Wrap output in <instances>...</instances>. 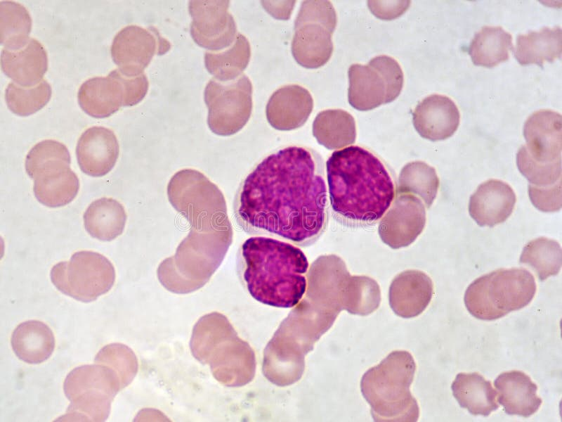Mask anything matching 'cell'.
Returning a JSON list of instances; mask_svg holds the SVG:
<instances>
[{
	"label": "cell",
	"instance_id": "cell-18",
	"mask_svg": "<svg viewBox=\"0 0 562 422\" xmlns=\"http://www.w3.org/2000/svg\"><path fill=\"white\" fill-rule=\"evenodd\" d=\"M516 200L515 193L509 184L490 179L480 184L471 196L469 212L479 226L492 227L509 218Z\"/></svg>",
	"mask_w": 562,
	"mask_h": 422
},
{
	"label": "cell",
	"instance_id": "cell-34",
	"mask_svg": "<svg viewBox=\"0 0 562 422\" xmlns=\"http://www.w3.org/2000/svg\"><path fill=\"white\" fill-rule=\"evenodd\" d=\"M397 193L419 196L426 207L434 201L439 187V178L436 170L422 161L407 163L401 170Z\"/></svg>",
	"mask_w": 562,
	"mask_h": 422
},
{
	"label": "cell",
	"instance_id": "cell-3",
	"mask_svg": "<svg viewBox=\"0 0 562 422\" xmlns=\"http://www.w3.org/2000/svg\"><path fill=\"white\" fill-rule=\"evenodd\" d=\"M243 277L250 295L272 307L297 305L306 290L308 261L297 246L266 236H252L242 245Z\"/></svg>",
	"mask_w": 562,
	"mask_h": 422
},
{
	"label": "cell",
	"instance_id": "cell-2",
	"mask_svg": "<svg viewBox=\"0 0 562 422\" xmlns=\"http://www.w3.org/2000/svg\"><path fill=\"white\" fill-rule=\"evenodd\" d=\"M326 172L334 217L346 226L376 224L396 198L393 172L364 147L350 146L333 152L326 162Z\"/></svg>",
	"mask_w": 562,
	"mask_h": 422
},
{
	"label": "cell",
	"instance_id": "cell-32",
	"mask_svg": "<svg viewBox=\"0 0 562 422\" xmlns=\"http://www.w3.org/2000/svg\"><path fill=\"white\" fill-rule=\"evenodd\" d=\"M32 18L28 11L19 3H0V37L4 48L11 50L25 46L30 39Z\"/></svg>",
	"mask_w": 562,
	"mask_h": 422
},
{
	"label": "cell",
	"instance_id": "cell-8",
	"mask_svg": "<svg viewBox=\"0 0 562 422\" xmlns=\"http://www.w3.org/2000/svg\"><path fill=\"white\" fill-rule=\"evenodd\" d=\"M336 15L330 1H304L294 22L292 53L306 68H318L328 62L333 52L332 35Z\"/></svg>",
	"mask_w": 562,
	"mask_h": 422
},
{
	"label": "cell",
	"instance_id": "cell-21",
	"mask_svg": "<svg viewBox=\"0 0 562 422\" xmlns=\"http://www.w3.org/2000/svg\"><path fill=\"white\" fill-rule=\"evenodd\" d=\"M77 97L81 109L98 118L109 117L122 106H126L125 91L119 69L112 70L107 77H93L84 82Z\"/></svg>",
	"mask_w": 562,
	"mask_h": 422
},
{
	"label": "cell",
	"instance_id": "cell-4",
	"mask_svg": "<svg viewBox=\"0 0 562 422\" xmlns=\"http://www.w3.org/2000/svg\"><path fill=\"white\" fill-rule=\"evenodd\" d=\"M416 364L407 351H393L370 369L360 381L362 394L375 421H417L419 409L410 387Z\"/></svg>",
	"mask_w": 562,
	"mask_h": 422
},
{
	"label": "cell",
	"instance_id": "cell-7",
	"mask_svg": "<svg viewBox=\"0 0 562 422\" xmlns=\"http://www.w3.org/2000/svg\"><path fill=\"white\" fill-rule=\"evenodd\" d=\"M63 390L70 405L60 421H104L111 403L122 390L116 373L107 366L82 365L66 376Z\"/></svg>",
	"mask_w": 562,
	"mask_h": 422
},
{
	"label": "cell",
	"instance_id": "cell-9",
	"mask_svg": "<svg viewBox=\"0 0 562 422\" xmlns=\"http://www.w3.org/2000/svg\"><path fill=\"white\" fill-rule=\"evenodd\" d=\"M51 280L56 288L77 300L89 302L107 293L115 281V270L103 255L81 250L69 261L55 264Z\"/></svg>",
	"mask_w": 562,
	"mask_h": 422
},
{
	"label": "cell",
	"instance_id": "cell-36",
	"mask_svg": "<svg viewBox=\"0 0 562 422\" xmlns=\"http://www.w3.org/2000/svg\"><path fill=\"white\" fill-rule=\"evenodd\" d=\"M51 96V87L45 79L30 87H22L12 82L5 93L8 108L20 116H27L39 110L49 101Z\"/></svg>",
	"mask_w": 562,
	"mask_h": 422
},
{
	"label": "cell",
	"instance_id": "cell-6",
	"mask_svg": "<svg viewBox=\"0 0 562 422\" xmlns=\"http://www.w3.org/2000/svg\"><path fill=\"white\" fill-rule=\"evenodd\" d=\"M533 276L522 268L499 269L474 280L464 304L475 318L492 321L527 306L536 293Z\"/></svg>",
	"mask_w": 562,
	"mask_h": 422
},
{
	"label": "cell",
	"instance_id": "cell-39",
	"mask_svg": "<svg viewBox=\"0 0 562 422\" xmlns=\"http://www.w3.org/2000/svg\"><path fill=\"white\" fill-rule=\"evenodd\" d=\"M528 195L533 205L539 210L546 212L558 211L561 208V180L546 187L529 184Z\"/></svg>",
	"mask_w": 562,
	"mask_h": 422
},
{
	"label": "cell",
	"instance_id": "cell-13",
	"mask_svg": "<svg viewBox=\"0 0 562 422\" xmlns=\"http://www.w3.org/2000/svg\"><path fill=\"white\" fill-rule=\"evenodd\" d=\"M157 33L137 25L122 28L115 37L111 49L113 61L124 75L135 77L143 73L156 52L160 51L162 41Z\"/></svg>",
	"mask_w": 562,
	"mask_h": 422
},
{
	"label": "cell",
	"instance_id": "cell-5",
	"mask_svg": "<svg viewBox=\"0 0 562 422\" xmlns=\"http://www.w3.org/2000/svg\"><path fill=\"white\" fill-rule=\"evenodd\" d=\"M306 297L340 312L366 316L374 312L381 302L377 283L365 276H350L341 259L322 256L307 275Z\"/></svg>",
	"mask_w": 562,
	"mask_h": 422
},
{
	"label": "cell",
	"instance_id": "cell-25",
	"mask_svg": "<svg viewBox=\"0 0 562 422\" xmlns=\"http://www.w3.org/2000/svg\"><path fill=\"white\" fill-rule=\"evenodd\" d=\"M451 388L459 406L473 415L486 416L499 408L491 382L476 372L458 373Z\"/></svg>",
	"mask_w": 562,
	"mask_h": 422
},
{
	"label": "cell",
	"instance_id": "cell-40",
	"mask_svg": "<svg viewBox=\"0 0 562 422\" xmlns=\"http://www.w3.org/2000/svg\"><path fill=\"white\" fill-rule=\"evenodd\" d=\"M410 1H369L367 5L372 13L383 20H392L401 15L409 7Z\"/></svg>",
	"mask_w": 562,
	"mask_h": 422
},
{
	"label": "cell",
	"instance_id": "cell-26",
	"mask_svg": "<svg viewBox=\"0 0 562 422\" xmlns=\"http://www.w3.org/2000/svg\"><path fill=\"white\" fill-rule=\"evenodd\" d=\"M562 51V30L561 27H545L538 31L519 34L516 39L514 56L522 65L553 62L561 57Z\"/></svg>",
	"mask_w": 562,
	"mask_h": 422
},
{
	"label": "cell",
	"instance_id": "cell-28",
	"mask_svg": "<svg viewBox=\"0 0 562 422\" xmlns=\"http://www.w3.org/2000/svg\"><path fill=\"white\" fill-rule=\"evenodd\" d=\"M313 134L318 142L328 149H337L355 141L354 117L341 109L321 111L313 123Z\"/></svg>",
	"mask_w": 562,
	"mask_h": 422
},
{
	"label": "cell",
	"instance_id": "cell-12",
	"mask_svg": "<svg viewBox=\"0 0 562 422\" xmlns=\"http://www.w3.org/2000/svg\"><path fill=\"white\" fill-rule=\"evenodd\" d=\"M228 6V1H190V34L197 44L217 51L233 43L236 25Z\"/></svg>",
	"mask_w": 562,
	"mask_h": 422
},
{
	"label": "cell",
	"instance_id": "cell-27",
	"mask_svg": "<svg viewBox=\"0 0 562 422\" xmlns=\"http://www.w3.org/2000/svg\"><path fill=\"white\" fill-rule=\"evenodd\" d=\"M126 214L123 205L110 198L92 202L84 215L86 231L93 238L110 241L120 236L124 229Z\"/></svg>",
	"mask_w": 562,
	"mask_h": 422
},
{
	"label": "cell",
	"instance_id": "cell-31",
	"mask_svg": "<svg viewBox=\"0 0 562 422\" xmlns=\"http://www.w3.org/2000/svg\"><path fill=\"white\" fill-rule=\"evenodd\" d=\"M250 56L249 41L244 35L238 33L233 44L225 51L206 52L205 67L216 80L232 81L242 75V71L249 63Z\"/></svg>",
	"mask_w": 562,
	"mask_h": 422
},
{
	"label": "cell",
	"instance_id": "cell-14",
	"mask_svg": "<svg viewBox=\"0 0 562 422\" xmlns=\"http://www.w3.org/2000/svg\"><path fill=\"white\" fill-rule=\"evenodd\" d=\"M426 211L420 199L410 193H397L392 205L381 219L379 230L388 229L384 241L393 248L409 245L422 233Z\"/></svg>",
	"mask_w": 562,
	"mask_h": 422
},
{
	"label": "cell",
	"instance_id": "cell-33",
	"mask_svg": "<svg viewBox=\"0 0 562 422\" xmlns=\"http://www.w3.org/2000/svg\"><path fill=\"white\" fill-rule=\"evenodd\" d=\"M520 263L530 267L540 281L558 274L561 267V248L552 239L540 237L523 249Z\"/></svg>",
	"mask_w": 562,
	"mask_h": 422
},
{
	"label": "cell",
	"instance_id": "cell-19",
	"mask_svg": "<svg viewBox=\"0 0 562 422\" xmlns=\"http://www.w3.org/2000/svg\"><path fill=\"white\" fill-rule=\"evenodd\" d=\"M313 108L310 92L298 84L284 86L270 97L266 108L270 124L278 130H292L301 127Z\"/></svg>",
	"mask_w": 562,
	"mask_h": 422
},
{
	"label": "cell",
	"instance_id": "cell-17",
	"mask_svg": "<svg viewBox=\"0 0 562 422\" xmlns=\"http://www.w3.org/2000/svg\"><path fill=\"white\" fill-rule=\"evenodd\" d=\"M76 155L81 171L91 177H102L115 166L119 143L114 132L103 127L87 129L79 138Z\"/></svg>",
	"mask_w": 562,
	"mask_h": 422
},
{
	"label": "cell",
	"instance_id": "cell-38",
	"mask_svg": "<svg viewBox=\"0 0 562 422\" xmlns=\"http://www.w3.org/2000/svg\"><path fill=\"white\" fill-rule=\"evenodd\" d=\"M516 163L520 172L530 184L546 187L561 180V160L549 163L536 161L522 146L516 155Z\"/></svg>",
	"mask_w": 562,
	"mask_h": 422
},
{
	"label": "cell",
	"instance_id": "cell-22",
	"mask_svg": "<svg viewBox=\"0 0 562 422\" xmlns=\"http://www.w3.org/2000/svg\"><path fill=\"white\" fill-rule=\"evenodd\" d=\"M497 402L509 415L529 417L540 407L542 400L537 395V386L521 371L499 374L494 381Z\"/></svg>",
	"mask_w": 562,
	"mask_h": 422
},
{
	"label": "cell",
	"instance_id": "cell-20",
	"mask_svg": "<svg viewBox=\"0 0 562 422\" xmlns=\"http://www.w3.org/2000/svg\"><path fill=\"white\" fill-rule=\"evenodd\" d=\"M433 282L424 272L407 270L393 280L389 288V304L393 312L403 318L422 314L432 298Z\"/></svg>",
	"mask_w": 562,
	"mask_h": 422
},
{
	"label": "cell",
	"instance_id": "cell-10",
	"mask_svg": "<svg viewBox=\"0 0 562 422\" xmlns=\"http://www.w3.org/2000/svg\"><path fill=\"white\" fill-rule=\"evenodd\" d=\"M348 74V100L358 110H372L394 101L403 85L399 63L388 56H376L367 65L353 64Z\"/></svg>",
	"mask_w": 562,
	"mask_h": 422
},
{
	"label": "cell",
	"instance_id": "cell-16",
	"mask_svg": "<svg viewBox=\"0 0 562 422\" xmlns=\"http://www.w3.org/2000/svg\"><path fill=\"white\" fill-rule=\"evenodd\" d=\"M412 120L422 137L435 141L446 139L454 134L459 124L460 114L450 98L435 94L417 104Z\"/></svg>",
	"mask_w": 562,
	"mask_h": 422
},
{
	"label": "cell",
	"instance_id": "cell-23",
	"mask_svg": "<svg viewBox=\"0 0 562 422\" xmlns=\"http://www.w3.org/2000/svg\"><path fill=\"white\" fill-rule=\"evenodd\" d=\"M1 66L4 74L22 87L39 83L48 69V57L41 44L30 38L27 44L16 50L4 48Z\"/></svg>",
	"mask_w": 562,
	"mask_h": 422
},
{
	"label": "cell",
	"instance_id": "cell-35",
	"mask_svg": "<svg viewBox=\"0 0 562 422\" xmlns=\"http://www.w3.org/2000/svg\"><path fill=\"white\" fill-rule=\"evenodd\" d=\"M70 165L67 148L55 140H44L37 143L25 160V170L32 179L48 171L70 167Z\"/></svg>",
	"mask_w": 562,
	"mask_h": 422
},
{
	"label": "cell",
	"instance_id": "cell-30",
	"mask_svg": "<svg viewBox=\"0 0 562 422\" xmlns=\"http://www.w3.org/2000/svg\"><path fill=\"white\" fill-rule=\"evenodd\" d=\"M34 180L35 197L41 204L50 207L70 203L79 188V179L70 167L44 172Z\"/></svg>",
	"mask_w": 562,
	"mask_h": 422
},
{
	"label": "cell",
	"instance_id": "cell-11",
	"mask_svg": "<svg viewBox=\"0 0 562 422\" xmlns=\"http://www.w3.org/2000/svg\"><path fill=\"white\" fill-rule=\"evenodd\" d=\"M204 96L208 108L207 123L215 134L223 136L235 134L250 117L252 84L244 74L228 82L211 79L205 87Z\"/></svg>",
	"mask_w": 562,
	"mask_h": 422
},
{
	"label": "cell",
	"instance_id": "cell-15",
	"mask_svg": "<svg viewBox=\"0 0 562 422\" xmlns=\"http://www.w3.org/2000/svg\"><path fill=\"white\" fill-rule=\"evenodd\" d=\"M526 144L523 145L535 160L549 163L561 160L562 118L551 110L531 114L523 126Z\"/></svg>",
	"mask_w": 562,
	"mask_h": 422
},
{
	"label": "cell",
	"instance_id": "cell-1",
	"mask_svg": "<svg viewBox=\"0 0 562 422\" xmlns=\"http://www.w3.org/2000/svg\"><path fill=\"white\" fill-rule=\"evenodd\" d=\"M235 213L245 230L269 233L302 247L315 243L329 220L320 154L293 146L265 158L242 183Z\"/></svg>",
	"mask_w": 562,
	"mask_h": 422
},
{
	"label": "cell",
	"instance_id": "cell-29",
	"mask_svg": "<svg viewBox=\"0 0 562 422\" xmlns=\"http://www.w3.org/2000/svg\"><path fill=\"white\" fill-rule=\"evenodd\" d=\"M513 48L510 33L500 26H484L471 40L469 53L476 65L492 68L507 60Z\"/></svg>",
	"mask_w": 562,
	"mask_h": 422
},
{
	"label": "cell",
	"instance_id": "cell-37",
	"mask_svg": "<svg viewBox=\"0 0 562 422\" xmlns=\"http://www.w3.org/2000/svg\"><path fill=\"white\" fill-rule=\"evenodd\" d=\"M94 362L112 369L119 379L122 390L131 382L138 369L136 355L121 343L104 346L96 355Z\"/></svg>",
	"mask_w": 562,
	"mask_h": 422
},
{
	"label": "cell",
	"instance_id": "cell-24",
	"mask_svg": "<svg viewBox=\"0 0 562 422\" xmlns=\"http://www.w3.org/2000/svg\"><path fill=\"white\" fill-rule=\"evenodd\" d=\"M11 343L14 353L20 360L28 364H40L52 354L55 338L46 324L30 320L15 328Z\"/></svg>",
	"mask_w": 562,
	"mask_h": 422
}]
</instances>
